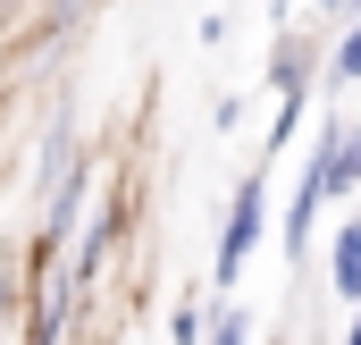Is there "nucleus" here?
<instances>
[{"label": "nucleus", "mask_w": 361, "mask_h": 345, "mask_svg": "<svg viewBox=\"0 0 361 345\" xmlns=\"http://www.w3.org/2000/svg\"><path fill=\"white\" fill-rule=\"evenodd\" d=\"M76 303H85V286L59 269V253H42V245H34V312H25V345H68Z\"/></svg>", "instance_id": "1"}, {"label": "nucleus", "mask_w": 361, "mask_h": 345, "mask_svg": "<svg viewBox=\"0 0 361 345\" xmlns=\"http://www.w3.org/2000/svg\"><path fill=\"white\" fill-rule=\"evenodd\" d=\"M261 211H269V194H261V177H244L235 185V202H227V236H219V278H235L252 245H261Z\"/></svg>", "instance_id": "2"}, {"label": "nucleus", "mask_w": 361, "mask_h": 345, "mask_svg": "<svg viewBox=\"0 0 361 345\" xmlns=\"http://www.w3.org/2000/svg\"><path fill=\"white\" fill-rule=\"evenodd\" d=\"M336 295H353V303H361V228L336 236Z\"/></svg>", "instance_id": "3"}, {"label": "nucleus", "mask_w": 361, "mask_h": 345, "mask_svg": "<svg viewBox=\"0 0 361 345\" xmlns=\"http://www.w3.org/2000/svg\"><path fill=\"white\" fill-rule=\"evenodd\" d=\"M210 320H219L210 303H177V320H169V337H177V345H202V337H210Z\"/></svg>", "instance_id": "4"}, {"label": "nucleus", "mask_w": 361, "mask_h": 345, "mask_svg": "<svg viewBox=\"0 0 361 345\" xmlns=\"http://www.w3.org/2000/svg\"><path fill=\"white\" fill-rule=\"evenodd\" d=\"M202 345H244V312L219 303V320H210V337H202Z\"/></svg>", "instance_id": "5"}, {"label": "nucleus", "mask_w": 361, "mask_h": 345, "mask_svg": "<svg viewBox=\"0 0 361 345\" xmlns=\"http://www.w3.org/2000/svg\"><path fill=\"white\" fill-rule=\"evenodd\" d=\"M336 76H361V25L345 34V51H336Z\"/></svg>", "instance_id": "6"}, {"label": "nucleus", "mask_w": 361, "mask_h": 345, "mask_svg": "<svg viewBox=\"0 0 361 345\" xmlns=\"http://www.w3.org/2000/svg\"><path fill=\"white\" fill-rule=\"evenodd\" d=\"M345 345H361V320H353V337H345Z\"/></svg>", "instance_id": "7"}, {"label": "nucleus", "mask_w": 361, "mask_h": 345, "mask_svg": "<svg viewBox=\"0 0 361 345\" xmlns=\"http://www.w3.org/2000/svg\"><path fill=\"white\" fill-rule=\"evenodd\" d=\"M345 8H353V0H345Z\"/></svg>", "instance_id": "8"}]
</instances>
